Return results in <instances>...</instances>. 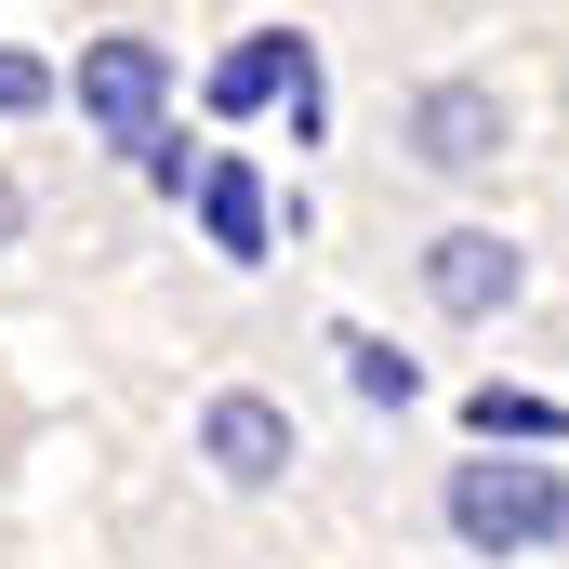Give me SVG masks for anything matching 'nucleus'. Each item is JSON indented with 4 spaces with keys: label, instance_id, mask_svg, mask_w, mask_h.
<instances>
[{
    "label": "nucleus",
    "instance_id": "obj_1",
    "mask_svg": "<svg viewBox=\"0 0 569 569\" xmlns=\"http://www.w3.org/2000/svg\"><path fill=\"white\" fill-rule=\"evenodd\" d=\"M437 517H450V543H463V557H543V543H569V463L477 450V463H450Z\"/></svg>",
    "mask_w": 569,
    "mask_h": 569
},
{
    "label": "nucleus",
    "instance_id": "obj_2",
    "mask_svg": "<svg viewBox=\"0 0 569 569\" xmlns=\"http://www.w3.org/2000/svg\"><path fill=\"white\" fill-rule=\"evenodd\" d=\"M67 107H80L107 146H133V159H146V133H172V120H159V107H172V53H159V40H80Z\"/></svg>",
    "mask_w": 569,
    "mask_h": 569
},
{
    "label": "nucleus",
    "instance_id": "obj_3",
    "mask_svg": "<svg viewBox=\"0 0 569 569\" xmlns=\"http://www.w3.org/2000/svg\"><path fill=\"white\" fill-rule=\"evenodd\" d=\"M398 133H411V159H425V172H490V159H503V133H517V107H503V80H425Z\"/></svg>",
    "mask_w": 569,
    "mask_h": 569
},
{
    "label": "nucleus",
    "instance_id": "obj_4",
    "mask_svg": "<svg viewBox=\"0 0 569 569\" xmlns=\"http://www.w3.org/2000/svg\"><path fill=\"white\" fill-rule=\"evenodd\" d=\"M517 291H530V252H517L503 226H450V239H425V305H437V318L477 331V318H503Z\"/></svg>",
    "mask_w": 569,
    "mask_h": 569
},
{
    "label": "nucleus",
    "instance_id": "obj_5",
    "mask_svg": "<svg viewBox=\"0 0 569 569\" xmlns=\"http://www.w3.org/2000/svg\"><path fill=\"white\" fill-rule=\"evenodd\" d=\"M199 463H212L226 490H279L291 463H305V425H291L279 398H252V385H226V398L199 411Z\"/></svg>",
    "mask_w": 569,
    "mask_h": 569
},
{
    "label": "nucleus",
    "instance_id": "obj_6",
    "mask_svg": "<svg viewBox=\"0 0 569 569\" xmlns=\"http://www.w3.org/2000/svg\"><path fill=\"white\" fill-rule=\"evenodd\" d=\"M305 80H318V53H305L291 27H252V40H239V53L212 67V120H252V107H291Z\"/></svg>",
    "mask_w": 569,
    "mask_h": 569
},
{
    "label": "nucleus",
    "instance_id": "obj_7",
    "mask_svg": "<svg viewBox=\"0 0 569 569\" xmlns=\"http://www.w3.org/2000/svg\"><path fill=\"white\" fill-rule=\"evenodd\" d=\"M186 199H199V239H212L226 266H266V172H252V159H199Z\"/></svg>",
    "mask_w": 569,
    "mask_h": 569
},
{
    "label": "nucleus",
    "instance_id": "obj_8",
    "mask_svg": "<svg viewBox=\"0 0 569 569\" xmlns=\"http://www.w3.org/2000/svg\"><path fill=\"white\" fill-rule=\"evenodd\" d=\"M477 450H569V398H530V385H477L463 398Z\"/></svg>",
    "mask_w": 569,
    "mask_h": 569
},
{
    "label": "nucleus",
    "instance_id": "obj_9",
    "mask_svg": "<svg viewBox=\"0 0 569 569\" xmlns=\"http://www.w3.org/2000/svg\"><path fill=\"white\" fill-rule=\"evenodd\" d=\"M331 358H345V385H358L371 411H411V398H425V358H398V345H385V331H358V318L331 331Z\"/></svg>",
    "mask_w": 569,
    "mask_h": 569
},
{
    "label": "nucleus",
    "instance_id": "obj_10",
    "mask_svg": "<svg viewBox=\"0 0 569 569\" xmlns=\"http://www.w3.org/2000/svg\"><path fill=\"white\" fill-rule=\"evenodd\" d=\"M53 93H67V80H53L40 53H13V40H0V120H27V107H53Z\"/></svg>",
    "mask_w": 569,
    "mask_h": 569
},
{
    "label": "nucleus",
    "instance_id": "obj_11",
    "mask_svg": "<svg viewBox=\"0 0 569 569\" xmlns=\"http://www.w3.org/2000/svg\"><path fill=\"white\" fill-rule=\"evenodd\" d=\"M13 239H27V186L0 172V252H13Z\"/></svg>",
    "mask_w": 569,
    "mask_h": 569
}]
</instances>
